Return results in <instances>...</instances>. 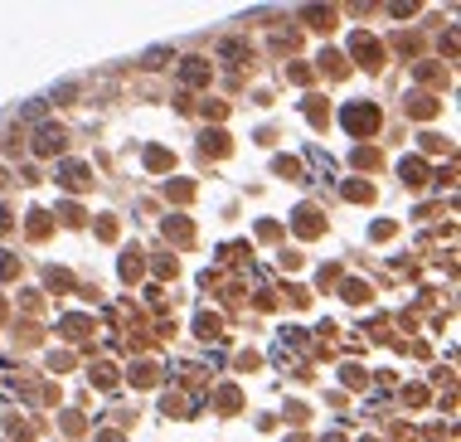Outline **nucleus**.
I'll use <instances>...</instances> for the list:
<instances>
[{"label": "nucleus", "mask_w": 461, "mask_h": 442, "mask_svg": "<svg viewBox=\"0 0 461 442\" xmlns=\"http://www.w3.org/2000/svg\"><path fill=\"white\" fill-rule=\"evenodd\" d=\"M340 121H345L350 136H374L379 131V108L374 103H350V108L340 112Z\"/></svg>", "instance_id": "f257e3e1"}, {"label": "nucleus", "mask_w": 461, "mask_h": 442, "mask_svg": "<svg viewBox=\"0 0 461 442\" xmlns=\"http://www.w3.org/2000/svg\"><path fill=\"white\" fill-rule=\"evenodd\" d=\"M64 146V126H39V136H34V156H49V151H59Z\"/></svg>", "instance_id": "f03ea898"}, {"label": "nucleus", "mask_w": 461, "mask_h": 442, "mask_svg": "<svg viewBox=\"0 0 461 442\" xmlns=\"http://www.w3.org/2000/svg\"><path fill=\"white\" fill-rule=\"evenodd\" d=\"M59 180L68 185V190H83L92 175H88V165H78V161H68V165H59Z\"/></svg>", "instance_id": "7ed1b4c3"}, {"label": "nucleus", "mask_w": 461, "mask_h": 442, "mask_svg": "<svg viewBox=\"0 0 461 442\" xmlns=\"http://www.w3.org/2000/svg\"><path fill=\"white\" fill-rule=\"evenodd\" d=\"M350 49H355V59H360V64H369V68L379 64V44H374L369 34H355V44H350Z\"/></svg>", "instance_id": "20e7f679"}, {"label": "nucleus", "mask_w": 461, "mask_h": 442, "mask_svg": "<svg viewBox=\"0 0 461 442\" xmlns=\"http://www.w3.org/2000/svg\"><path fill=\"white\" fill-rule=\"evenodd\" d=\"M180 73H184V83H204V78H209V64H204V59H189Z\"/></svg>", "instance_id": "39448f33"}, {"label": "nucleus", "mask_w": 461, "mask_h": 442, "mask_svg": "<svg viewBox=\"0 0 461 442\" xmlns=\"http://www.w3.org/2000/svg\"><path fill=\"white\" fill-rule=\"evenodd\" d=\"M316 228H321V219H316L311 209H301V214H296V233H316Z\"/></svg>", "instance_id": "423d86ee"}, {"label": "nucleus", "mask_w": 461, "mask_h": 442, "mask_svg": "<svg viewBox=\"0 0 461 442\" xmlns=\"http://www.w3.org/2000/svg\"><path fill=\"white\" fill-rule=\"evenodd\" d=\"M345 195H350V200H374V190L360 185V180H350V185H345Z\"/></svg>", "instance_id": "0eeeda50"}, {"label": "nucleus", "mask_w": 461, "mask_h": 442, "mask_svg": "<svg viewBox=\"0 0 461 442\" xmlns=\"http://www.w3.org/2000/svg\"><path fill=\"white\" fill-rule=\"evenodd\" d=\"M15 272H20V263H15L10 253H0V277H15Z\"/></svg>", "instance_id": "6e6552de"}, {"label": "nucleus", "mask_w": 461, "mask_h": 442, "mask_svg": "<svg viewBox=\"0 0 461 442\" xmlns=\"http://www.w3.org/2000/svg\"><path fill=\"white\" fill-rule=\"evenodd\" d=\"M5 228H10V214H5V209H0V233H5Z\"/></svg>", "instance_id": "1a4fd4ad"}]
</instances>
